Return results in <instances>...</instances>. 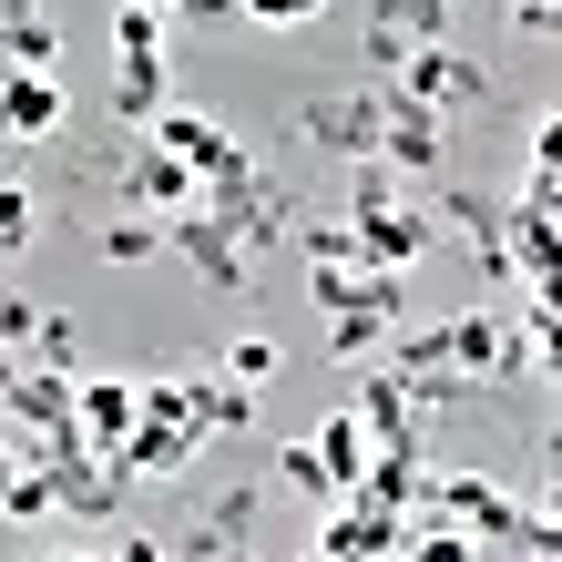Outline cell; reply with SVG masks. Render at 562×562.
Here are the masks:
<instances>
[{
	"mask_svg": "<svg viewBox=\"0 0 562 562\" xmlns=\"http://www.w3.org/2000/svg\"><path fill=\"white\" fill-rule=\"evenodd\" d=\"M194 205L236 225V246H246V256H267V246L286 236L296 194H286V184L267 175V164H256V154H236V164H225V175H205V184H194Z\"/></svg>",
	"mask_w": 562,
	"mask_h": 562,
	"instance_id": "1",
	"label": "cell"
},
{
	"mask_svg": "<svg viewBox=\"0 0 562 562\" xmlns=\"http://www.w3.org/2000/svg\"><path fill=\"white\" fill-rule=\"evenodd\" d=\"M389 103H379V164L400 184H440V164H450V113H429V103H409L400 82H379Z\"/></svg>",
	"mask_w": 562,
	"mask_h": 562,
	"instance_id": "2",
	"label": "cell"
},
{
	"mask_svg": "<svg viewBox=\"0 0 562 562\" xmlns=\"http://www.w3.org/2000/svg\"><path fill=\"white\" fill-rule=\"evenodd\" d=\"M154 225H164V246H175L184 267L205 277V296H246L256 256L236 246V225H225V215H205V205H175V215H154Z\"/></svg>",
	"mask_w": 562,
	"mask_h": 562,
	"instance_id": "3",
	"label": "cell"
},
{
	"mask_svg": "<svg viewBox=\"0 0 562 562\" xmlns=\"http://www.w3.org/2000/svg\"><path fill=\"white\" fill-rule=\"evenodd\" d=\"M389 82H400L409 103H429V113H481L491 103V72H481L471 52H450V42H409Z\"/></svg>",
	"mask_w": 562,
	"mask_h": 562,
	"instance_id": "4",
	"label": "cell"
},
{
	"mask_svg": "<svg viewBox=\"0 0 562 562\" xmlns=\"http://www.w3.org/2000/svg\"><path fill=\"white\" fill-rule=\"evenodd\" d=\"M348 236H358V267H400V277H409L419 256L440 246V225H429L409 194H389V205H358V215H348Z\"/></svg>",
	"mask_w": 562,
	"mask_h": 562,
	"instance_id": "5",
	"label": "cell"
},
{
	"mask_svg": "<svg viewBox=\"0 0 562 562\" xmlns=\"http://www.w3.org/2000/svg\"><path fill=\"white\" fill-rule=\"evenodd\" d=\"M134 134H154V144H164V154H175V164H194V184H205V175H225V164H236V154H246V144H236V134H225V123H215V113H194V103H175V92H164V103H154V113L134 123Z\"/></svg>",
	"mask_w": 562,
	"mask_h": 562,
	"instance_id": "6",
	"label": "cell"
},
{
	"mask_svg": "<svg viewBox=\"0 0 562 562\" xmlns=\"http://www.w3.org/2000/svg\"><path fill=\"white\" fill-rule=\"evenodd\" d=\"M113 194H123L134 215H175V205H194V164H175V154L144 134V144L113 154Z\"/></svg>",
	"mask_w": 562,
	"mask_h": 562,
	"instance_id": "7",
	"label": "cell"
},
{
	"mask_svg": "<svg viewBox=\"0 0 562 562\" xmlns=\"http://www.w3.org/2000/svg\"><path fill=\"white\" fill-rule=\"evenodd\" d=\"M379 103H389V92L379 82H358V92H317V103L307 113H296V134H307V144H327V154H379Z\"/></svg>",
	"mask_w": 562,
	"mask_h": 562,
	"instance_id": "8",
	"label": "cell"
},
{
	"mask_svg": "<svg viewBox=\"0 0 562 562\" xmlns=\"http://www.w3.org/2000/svg\"><path fill=\"white\" fill-rule=\"evenodd\" d=\"M409 42H450V0H369V82L400 72Z\"/></svg>",
	"mask_w": 562,
	"mask_h": 562,
	"instance_id": "9",
	"label": "cell"
},
{
	"mask_svg": "<svg viewBox=\"0 0 562 562\" xmlns=\"http://www.w3.org/2000/svg\"><path fill=\"white\" fill-rule=\"evenodd\" d=\"M552 267H562V225H552L542 205H512V215H502V277H512V296L552 286Z\"/></svg>",
	"mask_w": 562,
	"mask_h": 562,
	"instance_id": "10",
	"label": "cell"
},
{
	"mask_svg": "<svg viewBox=\"0 0 562 562\" xmlns=\"http://www.w3.org/2000/svg\"><path fill=\"white\" fill-rule=\"evenodd\" d=\"M144 409H134V379H72V429H82V440L92 450H123V429H134Z\"/></svg>",
	"mask_w": 562,
	"mask_h": 562,
	"instance_id": "11",
	"label": "cell"
},
{
	"mask_svg": "<svg viewBox=\"0 0 562 562\" xmlns=\"http://www.w3.org/2000/svg\"><path fill=\"white\" fill-rule=\"evenodd\" d=\"M194 450H205L194 429H175V419H134V429H123V450H113V460H123V481H134V471H144V481H175V471H184Z\"/></svg>",
	"mask_w": 562,
	"mask_h": 562,
	"instance_id": "12",
	"label": "cell"
},
{
	"mask_svg": "<svg viewBox=\"0 0 562 562\" xmlns=\"http://www.w3.org/2000/svg\"><path fill=\"white\" fill-rule=\"evenodd\" d=\"M307 450L327 460V481H338V491H358V471H369V419H358V409L338 400V409H327V419L307 429Z\"/></svg>",
	"mask_w": 562,
	"mask_h": 562,
	"instance_id": "13",
	"label": "cell"
},
{
	"mask_svg": "<svg viewBox=\"0 0 562 562\" xmlns=\"http://www.w3.org/2000/svg\"><path fill=\"white\" fill-rule=\"evenodd\" d=\"M512 358H521V379H552V369H562V296H552V286L521 296V338H512Z\"/></svg>",
	"mask_w": 562,
	"mask_h": 562,
	"instance_id": "14",
	"label": "cell"
},
{
	"mask_svg": "<svg viewBox=\"0 0 562 562\" xmlns=\"http://www.w3.org/2000/svg\"><path fill=\"white\" fill-rule=\"evenodd\" d=\"M164 92H175V52H123V82H113V113L144 123Z\"/></svg>",
	"mask_w": 562,
	"mask_h": 562,
	"instance_id": "15",
	"label": "cell"
},
{
	"mask_svg": "<svg viewBox=\"0 0 562 562\" xmlns=\"http://www.w3.org/2000/svg\"><path fill=\"white\" fill-rule=\"evenodd\" d=\"M277 369H286V348L267 338V327H246V338H225V358H215V379L256 389V400H267V389H277Z\"/></svg>",
	"mask_w": 562,
	"mask_h": 562,
	"instance_id": "16",
	"label": "cell"
},
{
	"mask_svg": "<svg viewBox=\"0 0 562 562\" xmlns=\"http://www.w3.org/2000/svg\"><path fill=\"white\" fill-rule=\"evenodd\" d=\"M0 521H61V502H52V471H42V460H11V471H0Z\"/></svg>",
	"mask_w": 562,
	"mask_h": 562,
	"instance_id": "17",
	"label": "cell"
},
{
	"mask_svg": "<svg viewBox=\"0 0 562 562\" xmlns=\"http://www.w3.org/2000/svg\"><path fill=\"white\" fill-rule=\"evenodd\" d=\"M389 307H327V358H379L389 348Z\"/></svg>",
	"mask_w": 562,
	"mask_h": 562,
	"instance_id": "18",
	"label": "cell"
},
{
	"mask_svg": "<svg viewBox=\"0 0 562 562\" xmlns=\"http://www.w3.org/2000/svg\"><path fill=\"white\" fill-rule=\"evenodd\" d=\"M92 256H103V267H154V256H164V225L154 215H113L103 236H92Z\"/></svg>",
	"mask_w": 562,
	"mask_h": 562,
	"instance_id": "19",
	"label": "cell"
},
{
	"mask_svg": "<svg viewBox=\"0 0 562 562\" xmlns=\"http://www.w3.org/2000/svg\"><path fill=\"white\" fill-rule=\"evenodd\" d=\"M194 389H205V379H134V409H144V419H175V429H194V440H205Z\"/></svg>",
	"mask_w": 562,
	"mask_h": 562,
	"instance_id": "20",
	"label": "cell"
},
{
	"mask_svg": "<svg viewBox=\"0 0 562 562\" xmlns=\"http://www.w3.org/2000/svg\"><path fill=\"white\" fill-rule=\"evenodd\" d=\"M21 358H31V369H52V379H72V369H82V327L42 307V327H31V348H21Z\"/></svg>",
	"mask_w": 562,
	"mask_h": 562,
	"instance_id": "21",
	"label": "cell"
},
{
	"mask_svg": "<svg viewBox=\"0 0 562 562\" xmlns=\"http://www.w3.org/2000/svg\"><path fill=\"white\" fill-rule=\"evenodd\" d=\"M52 52H61V31L42 11H21L11 31H0V61H11V72H52Z\"/></svg>",
	"mask_w": 562,
	"mask_h": 562,
	"instance_id": "22",
	"label": "cell"
},
{
	"mask_svg": "<svg viewBox=\"0 0 562 562\" xmlns=\"http://www.w3.org/2000/svg\"><path fill=\"white\" fill-rule=\"evenodd\" d=\"M31 225H42V194H31V184H0V267L31 246Z\"/></svg>",
	"mask_w": 562,
	"mask_h": 562,
	"instance_id": "23",
	"label": "cell"
},
{
	"mask_svg": "<svg viewBox=\"0 0 562 562\" xmlns=\"http://www.w3.org/2000/svg\"><path fill=\"white\" fill-rule=\"evenodd\" d=\"M327 11V0H236V21H256V31H307Z\"/></svg>",
	"mask_w": 562,
	"mask_h": 562,
	"instance_id": "24",
	"label": "cell"
},
{
	"mask_svg": "<svg viewBox=\"0 0 562 562\" xmlns=\"http://www.w3.org/2000/svg\"><path fill=\"white\" fill-rule=\"evenodd\" d=\"M31 327H42V307H31V296H21V286H0V348H11V358H21V348H31Z\"/></svg>",
	"mask_w": 562,
	"mask_h": 562,
	"instance_id": "25",
	"label": "cell"
},
{
	"mask_svg": "<svg viewBox=\"0 0 562 562\" xmlns=\"http://www.w3.org/2000/svg\"><path fill=\"white\" fill-rule=\"evenodd\" d=\"M512 21H521V42L552 52V31H562V0H512Z\"/></svg>",
	"mask_w": 562,
	"mask_h": 562,
	"instance_id": "26",
	"label": "cell"
},
{
	"mask_svg": "<svg viewBox=\"0 0 562 562\" xmlns=\"http://www.w3.org/2000/svg\"><path fill=\"white\" fill-rule=\"evenodd\" d=\"M11 460H21V450H11V440H0V471H11Z\"/></svg>",
	"mask_w": 562,
	"mask_h": 562,
	"instance_id": "27",
	"label": "cell"
}]
</instances>
